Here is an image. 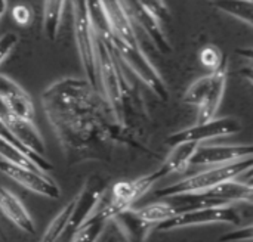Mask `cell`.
<instances>
[{"instance_id": "cell-1", "label": "cell", "mask_w": 253, "mask_h": 242, "mask_svg": "<svg viewBox=\"0 0 253 242\" xmlns=\"http://www.w3.org/2000/svg\"><path fill=\"white\" fill-rule=\"evenodd\" d=\"M42 102L62 148L70 152H82L104 140H127V129L116 120L105 98L86 80L55 81L43 92Z\"/></svg>"}, {"instance_id": "cell-2", "label": "cell", "mask_w": 253, "mask_h": 242, "mask_svg": "<svg viewBox=\"0 0 253 242\" xmlns=\"http://www.w3.org/2000/svg\"><path fill=\"white\" fill-rule=\"evenodd\" d=\"M96 58H98V74H99V84L104 89V98L108 102L116 120L126 127L127 130V120L129 112L132 111V99H133V89L130 83L126 80L122 71V59L117 53L105 46L99 38H96Z\"/></svg>"}, {"instance_id": "cell-3", "label": "cell", "mask_w": 253, "mask_h": 242, "mask_svg": "<svg viewBox=\"0 0 253 242\" xmlns=\"http://www.w3.org/2000/svg\"><path fill=\"white\" fill-rule=\"evenodd\" d=\"M253 158L246 157L228 164H221V166H212L206 169L205 172H200L197 174L188 176L170 186H165L162 189H157L154 192V197L157 198H172L178 195H185V194H196L202 192L206 189H211L222 182L240 177L246 172L252 170Z\"/></svg>"}, {"instance_id": "cell-4", "label": "cell", "mask_w": 253, "mask_h": 242, "mask_svg": "<svg viewBox=\"0 0 253 242\" xmlns=\"http://www.w3.org/2000/svg\"><path fill=\"white\" fill-rule=\"evenodd\" d=\"M253 186L252 182H243L239 177L222 182L211 189L196 192V194H185L172 197L173 200L179 201L175 207L179 211L193 210V208H203V207H222V206H233L236 203H252Z\"/></svg>"}, {"instance_id": "cell-5", "label": "cell", "mask_w": 253, "mask_h": 242, "mask_svg": "<svg viewBox=\"0 0 253 242\" xmlns=\"http://www.w3.org/2000/svg\"><path fill=\"white\" fill-rule=\"evenodd\" d=\"M73 27H74V41H76L82 68L86 75V81L92 87L98 89L99 74H98V58H96V37L90 22L86 0H73Z\"/></svg>"}, {"instance_id": "cell-6", "label": "cell", "mask_w": 253, "mask_h": 242, "mask_svg": "<svg viewBox=\"0 0 253 242\" xmlns=\"http://www.w3.org/2000/svg\"><path fill=\"white\" fill-rule=\"evenodd\" d=\"M242 217L239 211L233 206H222V207H203V208H193L184 210L170 217L169 220L156 226L157 232H169L181 228L190 226H203V225H215V223H225V225H240Z\"/></svg>"}, {"instance_id": "cell-7", "label": "cell", "mask_w": 253, "mask_h": 242, "mask_svg": "<svg viewBox=\"0 0 253 242\" xmlns=\"http://www.w3.org/2000/svg\"><path fill=\"white\" fill-rule=\"evenodd\" d=\"M108 47H111L117 53V56L122 59V62L133 74H136L157 95V98H160L162 101L169 99V89H168L163 77L156 69V67L151 64V61L147 58V55L144 53V50L141 49L139 44L129 46V44L119 43V41H113L111 46H108Z\"/></svg>"}, {"instance_id": "cell-8", "label": "cell", "mask_w": 253, "mask_h": 242, "mask_svg": "<svg viewBox=\"0 0 253 242\" xmlns=\"http://www.w3.org/2000/svg\"><path fill=\"white\" fill-rule=\"evenodd\" d=\"M105 194H107V186L101 177L90 176L84 182L82 191L74 198V207L62 237L64 240H70L86 223V220L90 219V216L95 213Z\"/></svg>"}, {"instance_id": "cell-9", "label": "cell", "mask_w": 253, "mask_h": 242, "mask_svg": "<svg viewBox=\"0 0 253 242\" xmlns=\"http://www.w3.org/2000/svg\"><path fill=\"white\" fill-rule=\"evenodd\" d=\"M243 130L242 123L234 117H221L211 118L205 123H196L191 127L179 130L170 136H168L166 142L173 146L181 142H199L203 143L206 140H212L222 136H233Z\"/></svg>"}, {"instance_id": "cell-10", "label": "cell", "mask_w": 253, "mask_h": 242, "mask_svg": "<svg viewBox=\"0 0 253 242\" xmlns=\"http://www.w3.org/2000/svg\"><path fill=\"white\" fill-rule=\"evenodd\" d=\"M0 172L9 179H12L13 182H16L18 185H21L22 188L37 195H42L50 200H58L61 197V189L58 183L53 179H50L47 173L15 166L3 160H0Z\"/></svg>"}, {"instance_id": "cell-11", "label": "cell", "mask_w": 253, "mask_h": 242, "mask_svg": "<svg viewBox=\"0 0 253 242\" xmlns=\"http://www.w3.org/2000/svg\"><path fill=\"white\" fill-rule=\"evenodd\" d=\"M120 1L132 25L138 27L145 35H148L150 40L162 53H170L172 44L163 31V27H162L163 22L154 13H151L142 4H139L136 0H120Z\"/></svg>"}, {"instance_id": "cell-12", "label": "cell", "mask_w": 253, "mask_h": 242, "mask_svg": "<svg viewBox=\"0 0 253 242\" xmlns=\"http://www.w3.org/2000/svg\"><path fill=\"white\" fill-rule=\"evenodd\" d=\"M253 146L246 145H203L200 143L191 158L190 166L196 167H212L228 164L246 157H252Z\"/></svg>"}, {"instance_id": "cell-13", "label": "cell", "mask_w": 253, "mask_h": 242, "mask_svg": "<svg viewBox=\"0 0 253 242\" xmlns=\"http://www.w3.org/2000/svg\"><path fill=\"white\" fill-rule=\"evenodd\" d=\"M0 118L6 124V127L15 135V138L25 148L31 149L33 152H36L39 155H44L46 154L44 140H43L40 132L37 130V127L34 126L33 120L19 117L16 114H12L1 104H0Z\"/></svg>"}, {"instance_id": "cell-14", "label": "cell", "mask_w": 253, "mask_h": 242, "mask_svg": "<svg viewBox=\"0 0 253 242\" xmlns=\"http://www.w3.org/2000/svg\"><path fill=\"white\" fill-rule=\"evenodd\" d=\"M108 24H110V30H111V43L113 41H119L123 44H129V46H136L138 43V35L135 31V27L132 25L126 10L122 6L120 0H101ZM107 44V46H111ZM105 44V43H104Z\"/></svg>"}, {"instance_id": "cell-15", "label": "cell", "mask_w": 253, "mask_h": 242, "mask_svg": "<svg viewBox=\"0 0 253 242\" xmlns=\"http://www.w3.org/2000/svg\"><path fill=\"white\" fill-rule=\"evenodd\" d=\"M227 78H228V64H227V59L224 58L221 65L216 69L211 71V86L203 102L199 106L197 123H205L216 115L221 106V102L224 99Z\"/></svg>"}, {"instance_id": "cell-16", "label": "cell", "mask_w": 253, "mask_h": 242, "mask_svg": "<svg viewBox=\"0 0 253 242\" xmlns=\"http://www.w3.org/2000/svg\"><path fill=\"white\" fill-rule=\"evenodd\" d=\"M0 104L12 114L34 120L36 111L30 95L4 74H0Z\"/></svg>"}, {"instance_id": "cell-17", "label": "cell", "mask_w": 253, "mask_h": 242, "mask_svg": "<svg viewBox=\"0 0 253 242\" xmlns=\"http://www.w3.org/2000/svg\"><path fill=\"white\" fill-rule=\"evenodd\" d=\"M0 211L22 232L36 234V223L22 201L9 189L0 186Z\"/></svg>"}, {"instance_id": "cell-18", "label": "cell", "mask_w": 253, "mask_h": 242, "mask_svg": "<svg viewBox=\"0 0 253 242\" xmlns=\"http://www.w3.org/2000/svg\"><path fill=\"white\" fill-rule=\"evenodd\" d=\"M199 145H200L199 142H181L173 145L170 154L166 157L163 164L157 169L162 179L173 173H184L190 167L191 158Z\"/></svg>"}, {"instance_id": "cell-19", "label": "cell", "mask_w": 253, "mask_h": 242, "mask_svg": "<svg viewBox=\"0 0 253 242\" xmlns=\"http://www.w3.org/2000/svg\"><path fill=\"white\" fill-rule=\"evenodd\" d=\"M102 201V200H101ZM108 214L102 210L101 203L95 213L90 216V219L86 220V223L68 240V242H98L102 234L105 232L107 226L110 225Z\"/></svg>"}, {"instance_id": "cell-20", "label": "cell", "mask_w": 253, "mask_h": 242, "mask_svg": "<svg viewBox=\"0 0 253 242\" xmlns=\"http://www.w3.org/2000/svg\"><path fill=\"white\" fill-rule=\"evenodd\" d=\"M133 213L141 222L153 228L178 214V208L175 207V204H170L169 201H157L141 208H133Z\"/></svg>"}, {"instance_id": "cell-21", "label": "cell", "mask_w": 253, "mask_h": 242, "mask_svg": "<svg viewBox=\"0 0 253 242\" xmlns=\"http://www.w3.org/2000/svg\"><path fill=\"white\" fill-rule=\"evenodd\" d=\"M65 9V0H44L43 3V31L47 40L55 41Z\"/></svg>"}, {"instance_id": "cell-22", "label": "cell", "mask_w": 253, "mask_h": 242, "mask_svg": "<svg viewBox=\"0 0 253 242\" xmlns=\"http://www.w3.org/2000/svg\"><path fill=\"white\" fill-rule=\"evenodd\" d=\"M211 4L215 9L252 27V0H211Z\"/></svg>"}, {"instance_id": "cell-23", "label": "cell", "mask_w": 253, "mask_h": 242, "mask_svg": "<svg viewBox=\"0 0 253 242\" xmlns=\"http://www.w3.org/2000/svg\"><path fill=\"white\" fill-rule=\"evenodd\" d=\"M73 207H74V198L65 207H62L59 210V213L52 219V222L46 228V231H44L40 242H58L59 240H62L64 232H65L67 225H68L70 214L73 211Z\"/></svg>"}, {"instance_id": "cell-24", "label": "cell", "mask_w": 253, "mask_h": 242, "mask_svg": "<svg viewBox=\"0 0 253 242\" xmlns=\"http://www.w3.org/2000/svg\"><path fill=\"white\" fill-rule=\"evenodd\" d=\"M0 139H3V140H6V142H9V143H12V145H15L16 148H19L21 151H24L30 158H31V161L43 172V173H50L52 170H53V166H52V163L49 161V160H46V157L44 155H39V154H36V152H33L31 149H28V148H25L16 138H15V135L6 127V124L1 121V118H0Z\"/></svg>"}, {"instance_id": "cell-25", "label": "cell", "mask_w": 253, "mask_h": 242, "mask_svg": "<svg viewBox=\"0 0 253 242\" xmlns=\"http://www.w3.org/2000/svg\"><path fill=\"white\" fill-rule=\"evenodd\" d=\"M0 158L6 163L15 164V166H21V167H27V169L42 172L24 151H21L19 148H16L15 145L6 142L3 139H0Z\"/></svg>"}, {"instance_id": "cell-26", "label": "cell", "mask_w": 253, "mask_h": 242, "mask_svg": "<svg viewBox=\"0 0 253 242\" xmlns=\"http://www.w3.org/2000/svg\"><path fill=\"white\" fill-rule=\"evenodd\" d=\"M209 86H211V74L208 75H203L200 78H197L184 93L182 96V102L187 104V105H191V106H200V104L203 102L208 90H209Z\"/></svg>"}, {"instance_id": "cell-27", "label": "cell", "mask_w": 253, "mask_h": 242, "mask_svg": "<svg viewBox=\"0 0 253 242\" xmlns=\"http://www.w3.org/2000/svg\"><path fill=\"white\" fill-rule=\"evenodd\" d=\"M199 58H200L202 65L206 67V68H209L211 71L216 69L221 65V62L224 61V56H222L221 50L218 47H215V46H211V44L209 46H205L200 50Z\"/></svg>"}, {"instance_id": "cell-28", "label": "cell", "mask_w": 253, "mask_h": 242, "mask_svg": "<svg viewBox=\"0 0 253 242\" xmlns=\"http://www.w3.org/2000/svg\"><path fill=\"white\" fill-rule=\"evenodd\" d=\"M139 4H142L145 9H148L151 13H154L162 22L170 21V10L165 0H136Z\"/></svg>"}, {"instance_id": "cell-29", "label": "cell", "mask_w": 253, "mask_h": 242, "mask_svg": "<svg viewBox=\"0 0 253 242\" xmlns=\"http://www.w3.org/2000/svg\"><path fill=\"white\" fill-rule=\"evenodd\" d=\"M18 43H19V37L12 31L4 33V34L0 35V65L12 53V50L16 47Z\"/></svg>"}, {"instance_id": "cell-30", "label": "cell", "mask_w": 253, "mask_h": 242, "mask_svg": "<svg viewBox=\"0 0 253 242\" xmlns=\"http://www.w3.org/2000/svg\"><path fill=\"white\" fill-rule=\"evenodd\" d=\"M12 18L15 19L16 24H19L21 27H25L31 22L33 19V12L28 6L25 4H16L12 9Z\"/></svg>"}, {"instance_id": "cell-31", "label": "cell", "mask_w": 253, "mask_h": 242, "mask_svg": "<svg viewBox=\"0 0 253 242\" xmlns=\"http://www.w3.org/2000/svg\"><path fill=\"white\" fill-rule=\"evenodd\" d=\"M253 235L252 225H248L246 228H242L240 231H236V232H231V234H227L225 237H222L219 241L221 242H228V241H243V240H248L251 241Z\"/></svg>"}, {"instance_id": "cell-32", "label": "cell", "mask_w": 253, "mask_h": 242, "mask_svg": "<svg viewBox=\"0 0 253 242\" xmlns=\"http://www.w3.org/2000/svg\"><path fill=\"white\" fill-rule=\"evenodd\" d=\"M114 231H116V232H114L113 235L110 234V235L107 237V240H105L104 242H126L125 240H123V237L119 234V231H117L116 228H114Z\"/></svg>"}, {"instance_id": "cell-33", "label": "cell", "mask_w": 253, "mask_h": 242, "mask_svg": "<svg viewBox=\"0 0 253 242\" xmlns=\"http://www.w3.org/2000/svg\"><path fill=\"white\" fill-rule=\"evenodd\" d=\"M6 9H7V0H0V19L6 13Z\"/></svg>"}]
</instances>
